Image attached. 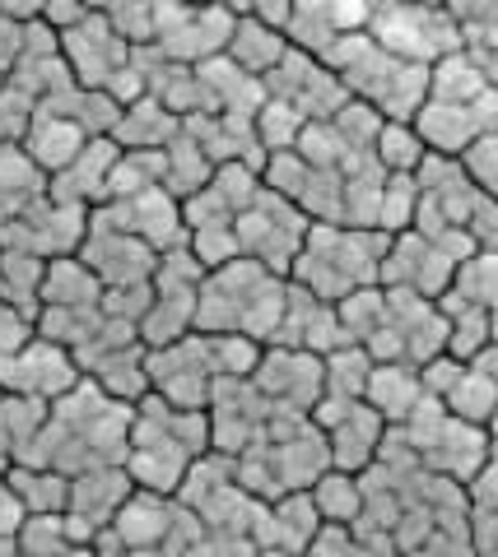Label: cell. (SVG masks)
I'll return each mask as SVG.
<instances>
[{
  "instance_id": "cell-5",
  "label": "cell",
  "mask_w": 498,
  "mask_h": 557,
  "mask_svg": "<svg viewBox=\"0 0 498 557\" xmlns=\"http://www.w3.org/2000/svg\"><path fill=\"white\" fill-rule=\"evenodd\" d=\"M224 57L243 70V75L256 79V75H275V70H280V61L289 57V42L280 28H266L262 20H238Z\"/></svg>"
},
{
  "instance_id": "cell-7",
  "label": "cell",
  "mask_w": 498,
  "mask_h": 557,
  "mask_svg": "<svg viewBox=\"0 0 498 557\" xmlns=\"http://www.w3.org/2000/svg\"><path fill=\"white\" fill-rule=\"evenodd\" d=\"M317 516H326V520H350V516H359V487L345 474H326L317 483Z\"/></svg>"
},
{
  "instance_id": "cell-2",
  "label": "cell",
  "mask_w": 498,
  "mask_h": 557,
  "mask_svg": "<svg viewBox=\"0 0 498 557\" xmlns=\"http://www.w3.org/2000/svg\"><path fill=\"white\" fill-rule=\"evenodd\" d=\"M80 368L61 344H20L0 354V386L20 399H65L75 391Z\"/></svg>"
},
{
  "instance_id": "cell-4",
  "label": "cell",
  "mask_w": 498,
  "mask_h": 557,
  "mask_svg": "<svg viewBox=\"0 0 498 557\" xmlns=\"http://www.w3.org/2000/svg\"><path fill=\"white\" fill-rule=\"evenodd\" d=\"M38 298L47 307H57V311H89L102 298V284H98V274L84 265V260L61 256V260H51V265L42 270Z\"/></svg>"
},
{
  "instance_id": "cell-1",
  "label": "cell",
  "mask_w": 498,
  "mask_h": 557,
  "mask_svg": "<svg viewBox=\"0 0 498 557\" xmlns=\"http://www.w3.org/2000/svg\"><path fill=\"white\" fill-rule=\"evenodd\" d=\"M368 38L391 57L424 70L461 51V28L448 5H373Z\"/></svg>"
},
{
  "instance_id": "cell-3",
  "label": "cell",
  "mask_w": 498,
  "mask_h": 557,
  "mask_svg": "<svg viewBox=\"0 0 498 557\" xmlns=\"http://www.w3.org/2000/svg\"><path fill=\"white\" fill-rule=\"evenodd\" d=\"M84 145H89L84 126L75 116H61V112H38L33 116V126H28V135H24V153L42 172H51V177L71 168L84 153Z\"/></svg>"
},
{
  "instance_id": "cell-8",
  "label": "cell",
  "mask_w": 498,
  "mask_h": 557,
  "mask_svg": "<svg viewBox=\"0 0 498 557\" xmlns=\"http://www.w3.org/2000/svg\"><path fill=\"white\" fill-rule=\"evenodd\" d=\"M466 177L485 190V196L498 200V135L475 139V145L466 149Z\"/></svg>"
},
{
  "instance_id": "cell-6",
  "label": "cell",
  "mask_w": 498,
  "mask_h": 557,
  "mask_svg": "<svg viewBox=\"0 0 498 557\" xmlns=\"http://www.w3.org/2000/svg\"><path fill=\"white\" fill-rule=\"evenodd\" d=\"M377 159H382V168H391V177H415V168L424 163L420 131L405 126V121H387L382 135H377Z\"/></svg>"
}]
</instances>
